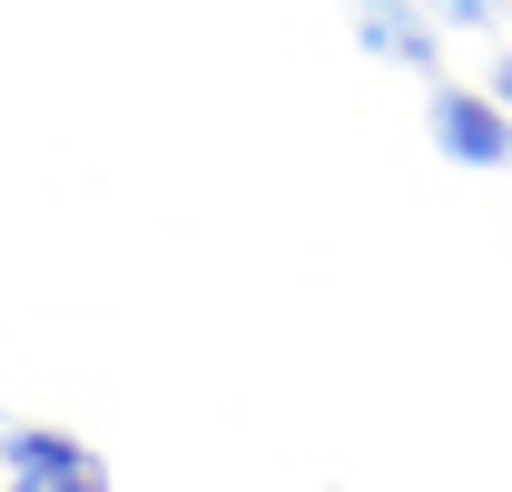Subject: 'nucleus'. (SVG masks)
Returning <instances> with one entry per match:
<instances>
[{
    "instance_id": "nucleus-2",
    "label": "nucleus",
    "mask_w": 512,
    "mask_h": 492,
    "mask_svg": "<svg viewBox=\"0 0 512 492\" xmlns=\"http://www.w3.org/2000/svg\"><path fill=\"white\" fill-rule=\"evenodd\" d=\"M0 483L10 492H109V463L60 424H10L0 433Z\"/></svg>"
},
{
    "instance_id": "nucleus-5",
    "label": "nucleus",
    "mask_w": 512,
    "mask_h": 492,
    "mask_svg": "<svg viewBox=\"0 0 512 492\" xmlns=\"http://www.w3.org/2000/svg\"><path fill=\"white\" fill-rule=\"evenodd\" d=\"M483 89H493V109L512 119V50H493V79H483Z\"/></svg>"
},
{
    "instance_id": "nucleus-4",
    "label": "nucleus",
    "mask_w": 512,
    "mask_h": 492,
    "mask_svg": "<svg viewBox=\"0 0 512 492\" xmlns=\"http://www.w3.org/2000/svg\"><path fill=\"white\" fill-rule=\"evenodd\" d=\"M424 10H434V30H503L512 0H424Z\"/></svg>"
},
{
    "instance_id": "nucleus-3",
    "label": "nucleus",
    "mask_w": 512,
    "mask_h": 492,
    "mask_svg": "<svg viewBox=\"0 0 512 492\" xmlns=\"http://www.w3.org/2000/svg\"><path fill=\"white\" fill-rule=\"evenodd\" d=\"M355 40H365L375 60L414 69V79H434V69H444V30H434V10H424V0H355Z\"/></svg>"
},
{
    "instance_id": "nucleus-1",
    "label": "nucleus",
    "mask_w": 512,
    "mask_h": 492,
    "mask_svg": "<svg viewBox=\"0 0 512 492\" xmlns=\"http://www.w3.org/2000/svg\"><path fill=\"white\" fill-rule=\"evenodd\" d=\"M424 138H434V158L453 168H512V119L493 109V89H463V79H434L424 89Z\"/></svg>"
}]
</instances>
